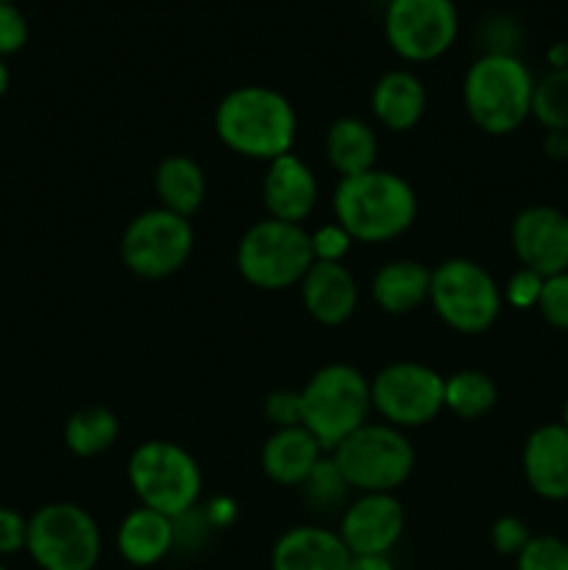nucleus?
<instances>
[{"label": "nucleus", "mask_w": 568, "mask_h": 570, "mask_svg": "<svg viewBox=\"0 0 568 570\" xmlns=\"http://www.w3.org/2000/svg\"><path fill=\"white\" fill-rule=\"evenodd\" d=\"M215 131L234 154L273 161L293 154L298 117L278 89L248 83L223 95L215 111Z\"/></svg>", "instance_id": "1"}, {"label": "nucleus", "mask_w": 568, "mask_h": 570, "mask_svg": "<svg viewBox=\"0 0 568 570\" xmlns=\"http://www.w3.org/2000/svg\"><path fill=\"white\" fill-rule=\"evenodd\" d=\"M334 217L354 243H390L418 217V198L410 181L390 170L345 176L334 187Z\"/></svg>", "instance_id": "2"}, {"label": "nucleus", "mask_w": 568, "mask_h": 570, "mask_svg": "<svg viewBox=\"0 0 568 570\" xmlns=\"http://www.w3.org/2000/svg\"><path fill=\"white\" fill-rule=\"evenodd\" d=\"M535 78L516 53H482L462 78V104L479 131L505 137L532 115Z\"/></svg>", "instance_id": "3"}, {"label": "nucleus", "mask_w": 568, "mask_h": 570, "mask_svg": "<svg viewBox=\"0 0 568 570\" xmlns=\"http://www.w3.org/2000/svg\"><path fill=\"white\" fill-rule=\"evenodd\" d=\"M301 393V426L332 454L371 415V382L356 367L332 362L312 373Z\"/></svg>", "instance_id": "4"}, {"label": "nucleus", "mask_w": 568, "mask_h": 570, "mask_svg": "<svg viewBox=\"0 0 568 570\" xmlns=\"http://www.w3.org/2000/svg\"><path fill=\"white\" fill-rule=\"evenodd\" d=\"M128 484L139 499V507H148L176 521L184 512L198 507L204 476L187 449L170 440H145L131 451Z\"/></svg>", "instance_id": "5"}, {"label": "nucleus", "mask_w": 568, "mask_h": 570, "mask_svg": "<svg viewBox=\"0 0 568 570\" xmlns=\"http://www.w3.org/2000/svg\"><path fill=\"white\" fill-rule=\"evenodd\" d=\"M329 456L356 493H395L415 468V449L407 434L390 423L368 421Z\"/></svg>", "instance_id": "6"}, {"label": "nucleus", "mask_w": 568, "mask_h": 570, "mask_svg": "<svg viewBox=\"0 0 568 570\" xmlns=\"http://www.w3.org/2000/svg\"><path fill=\"white\" fill-rule=\"evenodd\" d=\"M312 265L315 256L304 226L265 217L239 237L237 271L256 289L276 293L295 287Z\"/></svg>", "instance_id": "7"}, {"label": "nucleus", "mask_w": 568, "mask_h": 570, "mask_svg": "<svg viewBox=\"0 0 568 570\" xmlns=\"http://www.w3.org/2000/svg\"><path fill=\"white\" fill-rule=\"evenodd\" d=\"M429 304L451 332L473 337L484 334L499 321L505 295L479 262L445 259L432 271Z\"/></svg>", "instance_id": "8"}, {"label": "nucleus", "mask_w": 568, "mask_h": 570, "mask_svg": "<svg viewBox=\"0 0 568 570\" xmlns=\"http://www.w3.org/2000/svg\"><path fill=\"white\" fill-rule=\"evenodd\" d=\"M26 549L42 570H92L100 560V529L84 507L56 501L28 518Z\"/></svg>", "instance_id": "9"}, {"label": "nucleus", "mask_w": 568, "mask_h": 570, "mask_svg": "<svg viewBox=\"0 0 568 570\" xmlns=\"http://www.w3.org/2000/svg\"><path fill=\"white\" fill-rule=\"evenodd\" d=\"M195 232L189 217L170 209H145L126 226L120 239V259L134 276L159 282L187 265Z\"/></svg>", "instance_id": "10"}, {"label": "nucleus", "mask_w": 568, "mask_h": 570, "mask_svg": "<svg viewBox=\"0 0 568 570\" xmlns=\"http://www.w3.org/2000/svg\"><path fill=\"white\" fill-rule=\"evenodd\" d=\"M443 382L438 371L421 362H393L373 376L371 404L382 423L401 432L427 426L445 410Z\"/></svg>", "instance_id": "11"}, {"label": "nucleus", "mask_w": 568, "mask_h": 570, "mask_svg": "<svg viewBox=\"0 0 568 570\" xmlns=\"http://www.w3.org/2000/svg\"><path fill=\"white\" fill-rule=\"evenodd\" d=\"M460 14L454 0H388L384 39L404 61H434L454 45Z\"/></svg>", "instance_id": "12"}, {"label": "nucleus", "mask_w": 568, "mask_h": 570, "mask_svg": "<svg viewBox=\"0 0 568 570\" xmlns=\"http://www.w3.org/2000/svg\"><path fill=\"white\" fill-rule=\"evenodd\" d=\"M337 534L351 557L390 554L404 534V507L393 493H360L343 507Z\"/></svg>", "instance_id": "13"}, {"label": "nucleus", "mask_w": 568, "mask_h": 570, "mask_svg": "<svg viewBox=\"0 0 568 570\" xmlns=\"http://www.w3.org/2000/svg\"><path fill=\"white\" fill-rule=\"evenodd\" d=\"M510 239L521 267L543 278L568 271V217L555 206H529L518 212Z\"/></svg>", "instance_id": "14"}, {"label": "nucleus", "mask_w": 568, "mask_h": 570, "mask_svg": "<svg viewBox=\"0 0 568 570\" xmlns=\"http://www.w3.org/2000/svg\"><path fill=\"white\" fill-rule=\"evenodd\" d=\"M317 193L321 189H317L315 173L301 156L284 154L267 161L265 178H262V204H265L267 217L304 226L306 217L315 212Z\"/></svg>", "instance_id": "15"}, {"label": "nucleus", "mask_w": 568, "mask_h": 570, "mask_svg": "<svg viewBox=\"0 0 568 570\" xmlns=\"http://www.w3.org/2000/svg\"><path fill=\"white\" fill-rule=\"evenodd\" d=\"M523 476L535 495L546 501L568 499V429L562 423L538 426L523 443Z\"/></svg>", "instance_id": "16"}, {"label": "nucleus", "mask_w": 568, "mask_h": 570, "mask_svg": "<svg viewBox=\"0 0 568 570\" xmlns=\"http://www.w3.org/2000/svg\"><path fill=\"white\" fill-rule=\"evenodd\" d=\"M301 301L312 321L340 326L349 321L360 301V287L343 262H315L301 278Z\"/></svg>", "instance_id": "17"}, {"label": "nucleus", "mask_w": 568, "mask_h": 570, "mask_svg": "<svg viewBox=\"0 0 568 570\" xmlns=\"http://www.w3.org/2000/svg\"><path fill=\"white\" fill-rule=\"evenodd\" d=\"M351 551L337 532L323 527H293L276 540L273 570H349Z\"/></svg>", "instance_id": "18"}, {"label": "nucleus", "mask_w": 568, "mask_h": 570, "mask_svg": "<svg viewBox=\"0 0 568 570\" xmlns=\"http://www.w3.org/2000/svg\"><path fill=\"white\" fill-rule=\"evenodd\" d=\"M323 456L326 451L304 426L276 429L262 443V471L271 482L284 484V488H301Z\"/></svg>", "instance_id": "19"}, {"label": "nucleus", "mask_w": 568, "mask_h": 570, "mask_svg": "<svg viewBox=\"0 0 568 570\" xmlns=\"http://www.w3.org/2000/svg\"><path fill=\"white\" fill-rule=\"evenodd\" d=\"M371 109L388 131H410L427 111V87L412 70H388L373 83Z\"/></svg>", "instance_id": "20"}, {"label": "nucleus", "mask_w": 568, "mask_h": 570, "mask_svg": "<svg viewBox=\"0 0 568 570\" xmlns=\"http://www.w3.org/2000/svg\"><path fill=\"white\" fill-rule=\"evenodd\" d=\"M173 546H176L173 518L148 510V507L131 510L123 518L120 527H117V551H120L123 560L137 568L161 562L170 554Z\"/></svg>", "instance_id": "21"}, {"label": "nucleus", "mask_w": 568, "mask_h": 570, "mask_svg": "<svg viewBox=\"0 0 568 570\" xmlns=\"http://www.w3.org/2000/svg\"><path fill=\"white\" fill-rule=\"evenodd\" d=\"M432 271L415 259H395L373 273L371 295L388 315H410L429 301Z\"/></svg>", "instance_id": "22"}, {"label": "nucleus", "mask_w": 568, "mask_h": 570, "mask_svg": "<svg viewBox=\"0 0 568 570\" xmlns=\"http://www.w3.org/2000/svg\"><path fill=\"white\" fill-rule=\"evenodd\" d=\"M379 154L376 131L360 117H340L326 131V159L340 178L373 170Z\"/></svg>", "instance_id": "23"}, {"label": "nucleus", "mask_w": 568, "mask_h": 570, "mask_svg": "<svg viewBox=\"0 0 568 570\" xmlns=\"http://www.w3.org/2000/svg\"><path fill=\"white\" fill-rule=\"evenodd\" d=\"M156 195L161 209H170L182 217H193L204 206L206 176L200 165L189 156H167L159 161L154 176Z\"/></svg>", "instance_id": "24"}, {"label": "nucleus", "mask_w": 568, "mask_h": 570, "mask_svg": "<svg viewBox=\"0 0 568 570\" xmlns=\"http://www.w3.org/2000/svg\"><path fill=\"white\" fill-rule=\"evenodd\" d=\"M117 434H120L117 415L98 404L72 412L65 423V445L84 460L109 451L117 443Z\"/></svg>", "instance_id": "25"}, {"label": "nucleus", "mask_w": 568, "mask_h": 570, "mask_svg": "<svg viewBox=\"0 0 568 570\" xmlns=\"http://www.w3.org/2000/svg\"><path fill=\"white\" fill-rule=\"evenodd\" d=\"M499 390L482 371H457L443 382V404L462 421H477L496 406Z\"/></svg>", "instance_id": "26"}, {"label": "nucleus", "mask_w": 568, "mask_h": 570, "mask_svg": "<svg viewBox=\"0 0 568 570\" xmlns=\"http://www.w3.org/2000/svg\"><path fill=\"white\" fill-rule=\"evenodd\" d=\"M532 117L549 131H568V67L535 81Z\"/></svg>", "instance_id": "27"}, {"label": "nucleus", "mask_w": 568, "mask_h": 570, "mask_svg": "<svg viewBox=\"0 0 568 570\" xmlns=\"http://www.w3.org/2000/svg\"><path fill=\"white\" fill-rule=\"evenodd\" d=\"M349 490V482H345V476L340 473V468L334 465L332 456H323L315 465V471H312L310 476H306V482L301 484V493H304V499L310 501L317 512L343 507Z\"/></svg>", "instance_id": "28"}, {"label": "nucleus", "mask_w": 568, "mask_h": 570, "mask_svg": "<svg viewBox=\"0 0 568 570\" xmlns=\"http://www.w3.org/2000/svg\"><path fill=\"white\" fill-rule=\"evenodd\" d=\"M516 570H568V543L551 534H532L516 557Z\"/></svg>", "instance_id": "29"}, {"label": "nucleus", "mask_w": 568, "mask_h": 570, "mask_svg": "<svg viewBox=\"0 0 568 570\" xmlns=\"http://www.w3.org/2000/svg\"><path fill=\"white\" fill-rule=\"evenodd\" d=\"M538 309L549 326L562 328V332H566L568 328V271L543 278Z\"/></svg>", "instance_id": "30"}, {"label": "nucleus", "mask_w": 568, "mask_h": 570, "mask_svg": "<svg viewBox=\"0 0 568 570\" xmlns=\"http://www.w3.org/2000/svg\"><path fill=\"white\" fill-rule=\"evenodd\" d=\"M310 243L315 262H343L354 239H351V234L340 223H326V226L315 228L310 234Z\"/></svg>", "instance_id": "31"}, {"label": "nucleus", "mask_w": 568, "mask_h": 570, "mask_svg": "<svg viewBox=\"0 0 568 570\" xmlns=\"http://www.w3.org/2000/svg\"><path fill=\"white\" fill-rule=\"evenodd\" d=\"M490 540H493V549L501 557H518L523 551V546L532 540V532H529V527L521 518L505 515L490 529Z\"/></svg>", "instance_id": "32"}, {"label": "nucleus", "mask_w": 568, "mask_h": 570, "mask_svg": "<svg viewBox=\"0 0 568 570\" xmlns=\"http://www.w3.org/2000/svg\"><path fill=\"white\" fill-rule=\"evenodd\" d=\"M28 42V20L17 3H0V59L17 53Z\"/></svg>", "instance_id": "33"}, {"label": "nucleus", "mask_w": 568, "mask_h": 570, "mask_svg": "<svg viewBox=\"0 0 568 570\" xmlns=\"http://www.w3.org/2000/svg\"><path fill=\"white\" fill-rule=\"evenodd\" d=\"M540 289H543V276L529 267H521L510 276L505 289V298L507 304L516 306V309H529V306H538L540 298Z\"/></svg>", "instance_id": "34"}, {"label": "nucleus", "mask_w": 568, "mask_h": 570, "mask_svg": "<svg viewBox=\"0 0 568 570\" xmlns=\"http://www.w3.org/2000/svg\"><path fill=\"white\" fill-rule=\"evenodd\" d=\"M267 421L276 429L301 426V393L295 390H276L265 401Z\"/></svg>", "instance_id": "35"}, {"label": "nucleus", "mask_w": 568, "mask_h": 570, "mask_svg": "<svg viewBox=\"0 0 568 570\" xmlns=\"http://www.w3.org/2000/svg\"><path fill=\"white\" fill-rule=\"evenodd\" d=\"M28 543V521L17 510L0 507V557L17 554Z\"/></svg>", "instance_id": "36"}, {"label": "nucleus", "mask_w": 568, "mask_h": 570, "mask_svg": "<svg viewBox=\"0 0 568 570\" xmlns=\"http://www.w3.org/2000/svg\"><path fill=\"white\" fill-rule=\"evenodd\" d=\"M349 570H395L388 554H360L351 557Z\"/></svg>", "instance_id": "37"}, {"label": "nucleus", "mask_w": 568, "mask_h": 570, "mask_svg": "<svg viewBox=\"0 0 568 570\" xmlns=\"http://www.w3.org/2000/svg\"><path fill=\"white\" fill-rule=\"evenodd\" d=\"M543 150L551 156V159H568V131L546 134Z\"/></svg>", "instance_id": "38"}, {"label": "nucleus", "mask_w": 568, "mask_h": 570, "mask_svg": "<svg viewBox=\"0 0 568 570\" xmlns=\"http://www.w3.org/2000/svg\"><path fill=\"white\" fill-rule=\"evenodd\" d=\"M546 59H549L551 70H560V67H568V42L551 45L549 53H546Z\"/></svg>", "instance_id": "39"}, {"label": "nucleus", "mask_w": 568, "mask_h": 570, "mask_svg": "<svg viewBox=\"0 0 568 570\" xmlns=\"http://www.w3.org/2000/svg\"><path fill=\"white\" fill-rule=\"evenodd\" d=\"M6 89H9V67H6V61L0 59V98L6 95Z\"/></svg>", "instance_id": "40"}, {"label": "nucleus", "mask_w": 568, "mask_h": 570, "mask_svg": "<svg viewBox=\"0 0 568 570\" xmlns=\"http://www.w3.org/2000/svg\"><path fill=\"white\" fill-rule=\"evenodd\" d=\"M562 426L568 429V399H566V406H562Z\"/></svg>", "instance_id": "41"}, {"label": "nucleus", "mask_w": 568, "mask_h": 570, "mask_svg": "<svg viewBox=\"0 0 568 570\" xmlns=\"http://www.w3.org/2000/svg\"><path fill=\"white\" fill-rule=\"evenodd\" d=\"M0 3H17V0H0Z\"/></svg>", "instance_id": "42"}, {"label": "nucleus", "mask_w": 568, "mask_h": 570, "mask_svg": "<svg viewBox=\"0 0 568 570\" xmlns=\"http://www.w3.org/2000/svg\"><path fill=\"white\" fill-rule=\"evenodd\" d=\"M0 570H9V568H6V566H0Z\"/></svg>", "instance_id": "43"}]
</instances>
